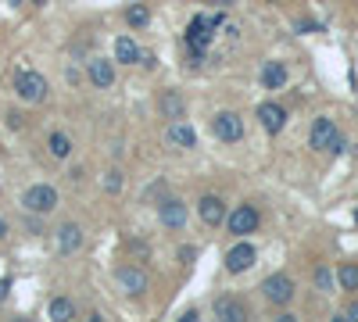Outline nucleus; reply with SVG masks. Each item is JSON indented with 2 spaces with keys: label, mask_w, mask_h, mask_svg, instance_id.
I'll list each match as a JSON object with an SVG mask.
<instances>
[{
  "label": "nucleus",
  "mask_w": 358,
  "mask_h": 322,
  "mask_svg": "<svg viewBox=\"0 0 358 322\" xmlns=\"http://www.w3.org/2000/svg\"><path fill=\"white\" fill-rule=\"evenodd\" d=\"M308 147H312V150H333V154H341L348 143H344V136H341V129H337V122L326 118V115H319V118L312 122Z\"/></svg>",
  "instance_id": "nucleus-1"
},
{
  "label": "nucleus",
  "mask_w": 358,
  "mask_h": 322,
  "mask_svg": "<svg viewBox=\"0 0 358 322\" xmlns=\"http://www.w3.org/2000/svg\"><path fill=\"white\" fill-rule=\"evenodd\" d=\"M168 143H176V147H194L197 143V133L186 122H176L172 118V125H168Z\"/></svg>",
  "instance_id": "nucleus-17"
},
{
  "label": "nucleus",
  "mask_w": 358,
  "mask_h": 322,
  "mask_svg": "<svg viewBox=\"0 0 358 322\" xmlns=\"http://www.w3.org/2000/svg\"><path fill=\"white\" fill-rule=\"evenodd\" d=\"M22 204H26L29 211H36V215H47V211L57 208V190H54V186H29V190L22 193Z\"/></svg>",
  "instance_id": "nucleus-6"
},
{
  "label": "nucleus",
  "mask_w": 358,
  "mask_h": 322,
  "mask_svg": "<svg viewBox=\"0 0 358 322\" xmlns=\"http://www.w3.org/2000/svg\"><path fill=\"white\" fill-rule=\"evenodd\" d=\"M161 115L165 118H183V97L179 93H161Z\"/></svg>",
  "instance_id": "nucleus-20"
},
{
  "label": "nucleus",
  "mask_w": 358,
  "mask_h": 322,
  "mask_svg": "<svg viewBox=\"0 0 358 322\" xmlns=\"http://www.w3.org/2000/svg\"><path fill=\"white\" fill-rule=\"evenodd\" d=\"M4 236H8V222H4V219H0V240H4Z\"/></svg>",
  "instance_id": "nucleus-28"
},
{
  "label": "nucleus",
  "mask_w": 358,
  "mask_h": 322,
  "mask_svg": "<svg viewBox=\"0 0 358 322\" xmlns=\"http://www.w3.org/2000/svg\"><path fill=\"white\" fill-rule=\"evenodd\" d=\"M158 215H161V226H168V229H183V222H186V204L176 201V197H168V201L158 204Z\"/></svg>",
  "instance_id": "nucleus-11"
},
{
  "label": "nucleus",
  "mask_w": 358,
  "mask_h": 322,
  "mask_svg": "<svg viewBox=\"0 0 358 322\" xmlns=\"http://www.w3.org/2000/svg\"><path fill=\"white\" fill-rule=\"evenodd\" d=\"M8 4H11V8H18V4H22V0H8Z\"/></svg>",
  "instance_id": "nucleus-30"
},
{
  "label": "nucleus",
  "mask_w": 358,
  "mask_h": 322,
  "mask_svg": "<svg viewBox=\"0 0 358 322\" xmlns=\"http://www.w3.org/2000/svg\"><path fill=\"white\" fill-rule=\"evenodd\" d=\"M337 283H341V290H358V265H341L337 269Z\"/></svg>",
  "instance_id": "nucleus-21"
},
{
  "label": "nucleus",
  "mask_w": 358,
  "mask_h": 322,
  "mask_svg": "<svg viewBox=\"0 0 358 322\" xmlns=\"http://www.w3.org/2000/svg\"><path fill=\"white\" fill-rule=\"evenodd\" d=\"M262 86H265V90H283V86H287V64L283 61H265Z\"/></svg>",
  "instance_id": "nucleus-15"
},
{
  "label": "nucleus",
  "mask_w": 358,
  "mask_h": 322,
  "mask_svg": "<svg viewBox=\"0 0 358 322\" xmlns=\"http://www.w3.org/2000/svg\"><path fill=\"white\" fill-rule=\"evenodd\" d=\"M212 129H215V136H219L222 143H237V140H244V118H240L237 111H219L215 122H212Z\"/></svg>",
  "instance_id": "nucleus-7"
},
{
  "label": "nucleus",
  "mask_w": 358,
  "mask_h": 322,
  "mask_svg": "<svg viewBox=\"0 0 358 322\" xmlns=\"http://www.w3.org/2000/svg\"><path fill=\"white\" fill-rule=\"evenodd\" d=\"M355 226H358V208H355Z\"/></svg>",
  "instance_id": "nucleus-31"
},
{
  "label": "nucleus",
  "mask_w": 358,
  "mask_h": 322,
  "mask_svg": "<svg viewBox=\"0 0 358 322\" xmlns=\"http://www.w3.org/2000/svg\"><path fill=\"white\" fill-rule=\"evenodd\" d=\"M215 319H226V322H244V319H247L244 301H237V297H219V301H215Z\"/></svg>",
  "instance_id": "nucleus-14"
},
{
  "label": "nucleus",
  "mask_w": 358,
  "mask_h": 322,
  "mask_svg": "<svg viewBox=\"0 0 358 322\" xmlns=\"http://www.w3.org/2000/svg\"><path fill=\"white\" fill-rule=\"evenodd\" d=\"M255 258H258V251L251 244H237V247H229V254H226V269L229 272H247L251 265H255Z\"/></svg>",
  "instance_id": "nucleus-10"
},
{
  "label": "nucleus",
  "mask_w": 358,
  "mask_h": 322,
  "mask_svg": "<svg viewBox=\"0 0 358 322\" xmlns=\"http://www.w3.org/2000/svg\"><path fill=\"white\" fill-rule=\"evenodd\" d=\"M33 4H36V8H44V4H47V0H33Z\"/></svg>",
  "instance_id": "nucleus-29"
},
{
  "label": "nucleus",
  "mask_w": 358,
  "mask_h": 322,
  "mask_svg": "<svg viewBox=\"0 0 358 322\" xmlns=\"http://www.w3.org/2000/svg\"><path fill=\"white\" fill-rule=\"evenodd\" d=\"M51 154H54V158H69V154H72V140H69L65 133H54V136H51Z\"/></svg>",
  "instance_id": "nucleus-22"
},
{
  "label": "nucleus",
  "mask_w": 358,
  "mask_h": 322,
  "mask_svg": "<svg viewBox=\"0 0 358 322\" xmlns=\"http://www.w3.org/2000/svg\"><path fill=\"white\" fill-rule=\"evenodd\" d=\"M222 21V15H215V18H194V26L186 29V43H190V51H194V61H201L204 57V51H208V43H212V29Z\"/></svg>",
  "instance_id": "nucleus-2"
},
{
  "label": "nucleus",
  "mask_w": 358,
  "mask_h": 322,
  "mask_svg": "<svg viewBox=\"0 0 358 322\" xmlns=\"http://www.w3.org/2000/svg\"><path fill=\"white\" fill-rule=\"evenodd\" d=\"M8 290H11V283H8V279H0V301L8 297Z\"/></svg>",
  "instance_id": "nucleus-27"
},
{
  "label": "nucleus",
  "mask_w": 358,
  "mask_h": 322,
  "mask_svg": "<svg viewBox=\"0 0 358 322\" xmlns=\"http://www.w3.org/2000/svg\"><path fill=\"white\" fill-rule=\"evenodd\" d=\"M147 18H151V15H147V8H129V11H125V21H129L133 29L147 26Z\"/></svg>",
  "instance_id": "nucleus-24"
},
{
  "label": "nucleus",
  "mask_w": 358,
  "mask_h": 322,
  "mask_svg": "<svg viewBox=\"0 0 358 322\" xmlns=\"http://www.w3.org/2000/svg\"><path fill=\"white\" fill-rule=\"evenodd\" d=\"M115 57H118L122 64H136V61H140L136 43H133L129 36H118V39H115Z\"/></svg>",
  "instance_id": "nucleus-18"
},
{
  "label": "nucleus",
  "mask_w": 358,
  "mask_h": 322,
  "mask_svg": "<svg viewBox=\"0 0 358 322\" xmlns=\"http://www.w3.org/2000/svg\"><path fill=\"white\" fill-rule=\"evenodd\" d=\"M258 122H262V129L265 133H283V125H287V107L283 104H276V100H265V104H258Z\"/></svg>",
  "instance_id": "nucleus-8"
},
{
  "label": "nucleus",
  "mask_w": 358,
  "mask_h": 322,
  "mask_svg": "<svg viewBox=\"0 0 358 322\" xmlns=\"http://www.w3.org/2000/svg\"><path fill=\"white\" fill-rule=\"evenodd\" d=\"M197 215H201L204 226H222L226 222V201L215 197V193H204L197 201Z\"/></svg>",
  "instance_id": "nucleus-9"
},
{
  "label": "nucleus",
  "mask_w": 358,
  "mask_h": 322,
  "mask_svg": "<svg viewBox=\"0 0 358 322\" xmlns=\"http://www.w3.org/2000/svg\"><path fill=\"white\" fill-rule=\"evenodd\" d=\"M104 190H108V193H118L122 190V172H104Z\"/></svg>",
  "instance_id": "nucleus-25"
},
{
  "label": "nucleus",
  "mask_w": 358,
  "mask_h": 322,
  "mask_svg": "<svg viewBox=\"0 0 358 322\" xmlns=\"http://www.w3.org/2000/svg\"><path fill=\"white\" fill-rule=\"evenodd\" d=\"M47 315H51L54 322H69V319L75 315V308H72V301H69V297H54V301H51V308H47Z\"/></svg>",
  "instance_id": "nucleus-19"
},
{
  "label": "nucleus",
  "mask_w": 358,
  "mask_h": 322,
  "mask_svg": "<svg viewBox=\"0 0 358 322\" xmlns=\"http://www.w3.org/2000/svg\"><path fill=\"white\" fill-rule=\"evenodd\" d=\"M341 319H344V322H358V301H351V305L341 312Z\"/></svg>",
  "instance_id": "nucleus-26"
},
{
  "label": "nucleus",
  "mask_w": 358,
  "mask_h": 322,
  "mask_svg": "<svg viewBox=\"0 0 358 322\" xmlns=\"http://www.w3.org/2000/svg\"><path fill=\"white\" fill-rule=\"evenodd\" d=\"M315 287H319L323 294H333V287H337V276H333L326 265H319V269H315Z\"/></svg>",
  "instance_id": "nucleus-23"
},
{
  "label": "nucleus",
  "mask_w": 358,
  "mask_h": 322,
  "mask_svg": "<svg viewBox=\"0 0 358 322\" xmlns=\"http://www.w3.org/2000/svg\"><path fill=\"white\" fill-rule=\"evenodd\" d=\"M87 72H90V82L97 86V90H108V86L115 82V64L104 61V57H93V61L87 64Z\"/></svg>",
  "instance_id": "nucleus-13"
},
{
  "label": "nucleus",
  "mask_w": 358,
  "mask_h": 322,
  "mask_svg": "<svg viewBox=\"0 0 358 322\" xmlns=\"http://www.w3.org/2000/svg\"><path fill=\"white\" fill-rule=\"evenodd\" d=\"M15 93L22 97L26 104H39V100L47 97V79L39 75V72H29V69H26V72L15 75Z\"/></svg>",
  "instance_id": "nucleus-3"
},
{
  "label": "nucleus",
  "mask_w": 358,
  "mask_h": 322,
  "mask_svg": "<svg viewBox=\"0 0 358 322\" xmlns=\"http://www.w3.org/2000/svg\"><path fill=\"white\" fill-rule=\"evenodd\" d=\"M79 244H82V229H79L75 222H65V226L57 229V247H61V254L79 251Z\"/></svg>",
  "instance_id": "nucleus-16"
},
{
  "label": "nucleus",
  "mask_w": 358,
  "mask_h": 322,
  "mask_svg": "<svg viewBox=\"0 0 358 322\" xmlns=\"http://www.w3.org/2000/svg\"><path fill=\"white\" fill-rule=\"evenodd\" d=\"M262 294H265V301H272V305H290L294 301V279L287 272H272L262 283Z\"/></svg>",
  "instance_id": "nucleus-4"
},
{
  "label": "nucleus",
  "mask_w": 358,
  "mask_h": 322,
  "mask_svg": "<svg viewBox=\"0 0 358 322\" xmlns=\"http://www.w3.org/2000/svg\"><path fill=\"white\" fill-rule=\"evenodd\" d=\"M115 279H118V287L125 290V294H143L147 290V272H140V269H133V265H122L118 272H115Z\"/></svg>",
  "instance_id": "nucleus-12"
},
{
  "label": "nucleus",
  "mask_w": 358,
  "mask_h": 322,
  "mask_svg": "<svg viewBox=\"0 0 358 322\" xmlns=\"http://www.w3.org/2000/svg\"><path fill=\"white\" fill-rule=\"evenodd\" d=\"M258 208L255 204H240V208H233L226 215V226H229V233H237V236H247V233H255L258 229Z\"/></svg>",
  "instance_id": "nucleus-5"
}]
</instances>
